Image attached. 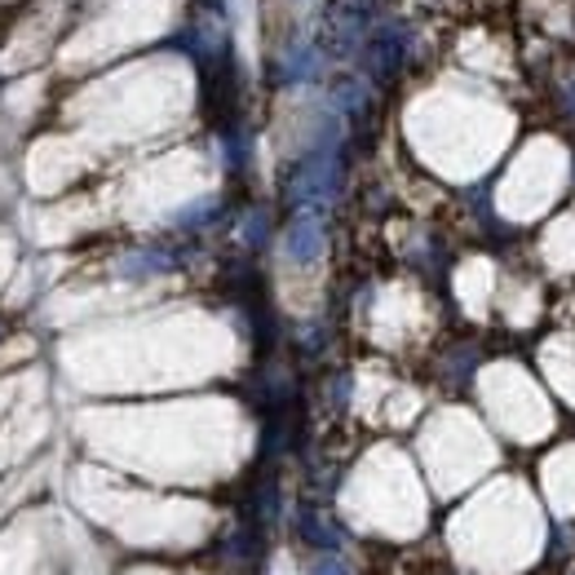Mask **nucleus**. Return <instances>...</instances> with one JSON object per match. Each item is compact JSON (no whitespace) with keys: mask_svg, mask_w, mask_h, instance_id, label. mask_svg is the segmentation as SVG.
<instances>
[{"mask_svg":"<svg viewBox=\"0 0 575 575\" xmlns=\"http://www.w3.org/2000/svg\"><path fill=\"white\" fill-rule=\"evenodd\" d=\"M314 575H350V566L337 562V558H328V562H318V566H314Z\"/></svg>","mask_w":575,"mask_h":575,"instance_id":"obj_1","label":"nucleus"}]
</instances>
